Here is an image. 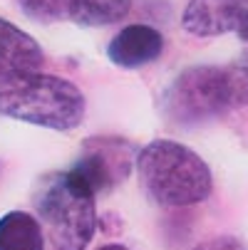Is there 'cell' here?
<instances>
[{
	"instance_id": "cell-1",
	"label": "cell",
	"mask_w": 248,
	"mask_h": 250,
	"mask_svg": "<svg viewBox=\"0 0 248 250\" xmlns=\"http://www.w3.org/2000/svg\"><path fill=\"white\" fill-rule=\"evenodd\" d=\"M87 112L77 84L40 69L0 77V114L32 126L69 131L82 124Z\"/></svg>"
},
{
	"instance_id": "cell-2",
	"label": "cell",
	"mask_w": 248,
	"mask_h": 250,
	"mask_svg": "<svg viewBox=\"0 0 248 250\" xmlns=\"http://www.w3.org/2000/svg\"><path fill=\"white\" fill-rule=\"evenodd\" d=\"M136 173L144 193L161 208L196 206L214 188L208 164L171 139H157L141 146L136 154Z\"/></svg>"
},
{
	"instance_id": "cell-3",
	"label": "cell",
	"mask_w": 248,
	"mask_h": 250,
	"mask_svg": "<svg viewBox=\"0 0 248 250\" xmlns=\"http://www.w3.org/2000/svg\"><path fill=\"white\" fill-rule=\"evenodd\" d=\"M97 193L67 168L47 178L38 193V216L52 250H87L97 228Z\"/></svg>"
},
{
	"instance_id": "cell-4",
	"label": "cell",
	"mask_w": 248,
	"mask_h": 250,
	"mask_svg": "<svg viewBox=\"0 0 248 250\" xmlns=\"http://www.w3.org/2000/svg\"><path fill=\"white\" fill-rule=\"evenodd\" d=\"M164 117L179 126H199L233 109L226 67H186L164 92Z\"/></svg>"
},
{
	"instance_id": "cell-5",
	"label": "cell",
	"mask_w": 248,
	"mask_h": 250,
	"mask_svg": "<svg viewBox=\"0 0 248 250\" xmlns=\"http://www.w3.org/2000/svg\"><path fill=\"white\" fill-rule=\"evenodd\" d=\"M129 156H132V149L122 139H107V136L87 139L85 154L72 164V171L94 193H99L127 176V171L132 168Z\"/></svg>"
},
{
	"instance_id": "cell-6",
	"label": "cell",
	"mask_w": 248,
	"mask_h": 250,
	"mask_svg": "<svg viewBox=\"0 0 248 250\" xmlns=\"http://www.w3.org/2000/svg\"><path fill=\"white\" fill-rule=\"evenodd\" d=\"M248 13V0H189L181 27L194 38H219L233 32Z\"/></svg>"
},
{
	"instance_id": "cell-7",
	"label": "cell",
	"mask_w": 248,
	"mask_h": 250,
	"mask_svg": "<svg viewBox=\"0 0 248 250\" xmlns=\"http://www.w3.org/2000/svg\"><path fill=\"white\" fill-rule=\"evenodd\" d=\"M161 52H164L161 32L144 22L122 27L110 40V47H107V57L117 67H124V69L144 67V64L159 60Z\"/></svg>"
},
{
	"instance_id": "cell-8",
	"label": "cell",
	"mask_w": 248,
	"mask_h": 250,
	"mask_svg": "<svg viewBox=\"0 0 248 250\" xmlns=\"http://www.w3.org/2000/svg\"><path fill=\"white\" fill-rule=\"evenodd\" d=\"M45 55L40 42L18 25L0 18V77L43 67Z\"/></svg>"
},
{
	"instance_id": "cell-9",
	"label": "cell",
	"mask_w": 248,
	"mask_h": 250,
	"mask_svg": "<svg viewBox=\"0 0 248 250\" xmlns=\"http://www.w3.org/2000/svg\"><path fill=\"white\" fill-rule=\"evenodd\" d=\"M0 250H45L43 223L27 210H10L0 218Z\"/></svg>"
},
{
	"instance_id": "cell-10",
	"label": "cell",
	"mask_w": 248,
	"mask_h": 250,
	"mask_svg": "<svg viewBox=\"0 0 248 250\" xmlns=\"http://www.w3.org/2000/svg\"><path fill=\"white\" fill-rule=\"evenodd\" d=\"M132 10V0H72L69 20L82 27H107L122 22Z\"/></svg>"
},
{
	"instance_id": "cell-11",
	"label": "cell",
	"mask_w": 248,
	"mask_h": 250,
	"mask_svg": "<svg viewBox=\"0 0 248 250\" xmlns=\"http://www.w3.org/2000/svg\"><path fill=\"white\" fill-rule=\"evenodd\" d=\"M20 10L38 20V22H57L67 20L69 10H72V0H15Z\"/></svg>"
},
{
	"instance_id": "cell-12",
	"label": "cell",
	"mask_w": 248,
	"mask_h": 250,
	"mask_svg": "<svg viewBox=\"0 0 248 250\" xmlns=\"http://www.w3.org/2000/svg\"><path fill=\"white\" fill-rule=\"evenodd\" d=\"M228 84H231V99H233V109L236 106L248 104V50L226 67Z\"/></svg>"
},
{
	"instance_id": "cell-13",
	"label": "cell",
	"mask_w": 248,
	"mask_h": 250,
	"mask_svg": "<svg viewBox=\"0 0 248 250\" xmlns=\"http://www.w3.org/2000/svg\"><path fill=\"white\" fill-rule=\"evenodd\" d=\"M191 250H246V245L233 235H216V238H208V240L194 245Z\"/></svg>"
},
{
	"instance_id": "cell-14",
	"label": "cell",
	"mask_w": 248,
	"mask_h": 250,
	"mask_svg": "<svg viewBox=\"0 0 248 250\" xmlns=\"http://www.w3.org/2000/svg\"><path fill=\"white\" fill-rule=\"evenodd\" d=\"M236 32H238V38H241L243 42H248V13H246V15L241 18V22H238Z\"/></svg>"
},
{
	"instance_id": "cell-15",
	"label": "cell",
	"mask_w": 248,
	"mask_h": 250,
	"mask_svg": "<svg viewBox=\"0 0 248 250\" xmlns=\"http://www.w3.org/2000/svg\"><path fill=\"white\" fill-rule=\"evenodd\" d=\"M97 250H129V248L122 245V243H107V245H102V248H97Z\"/></svg>"
}]
</instances>
